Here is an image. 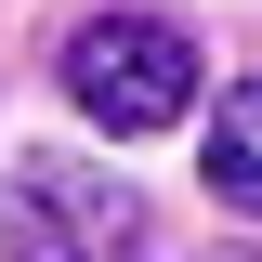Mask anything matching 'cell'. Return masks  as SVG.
Here are the masks:
<instances>
[{
	"label": "cell",
	"mask_w": 262,
	"mask_h": 262,
	"mask_svg": "<svg viewBox=\"0 0 262 262\" xmlns=\"http://www.w3.org/2000/svg\"><path fill=\"white\" fill-rule=\"evenodd\" d=\"M0 249L13 262H131L144 249V196L118 170H79V158H13Z\"/></svg>",
	"instance_id": "7a4b0ae2"
},
{
	"label": "cell",
	"mask_w": 262,
	"mask_h": 262,
	"mask_svg": "<svg viewBox=\"0 0 262 262\" xmlns=\"http://www.w3.org/2000/svg\"><path fill=\"white\" fill-rule=\"evenodd\" d=\"M66 105L92 131H170L196 105V39L170 27V13H92V27L66 39Z\"/></svg>",
	"instance_id": "6da1fadb"
},
{
	"label": "cell",
	"mask_w": 262,
	"mask_h": 262,
	"mask_svg": "<svg viewBox=\"0 0 262 262\" xmlns=\"http://www.w3.org/2000/svg\"><path fill=\"white\" fill-rule=\"evenodd\" d=\"M210 184H223L236 210H262V79H236V92L210 105Z\"/></svg>",
	"instance_id": "3957f363"
}]
</instances>
